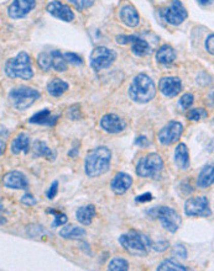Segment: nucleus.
Listing matches in <instances>:
<instances>
[{
	"label": "nucleus",
	"mask_w": 214,
	"mask_h": 271,
	"mask_svg": "<svg viewBox=\"0 0 214 271\" xmlns=\"http://www.w3.org/2000/svg\"><path fill=\"white\" fill-rule=\"evenodd\" d=\"M68 2L72 3L73 7L80 11L87 9V8L93 5V0H68Z\"/></svg>",
	"instance_id": "c9c22d12"
},
{
	"label": "nucleus",
	"mask_w": 214,
	"mask_h": 271,
	"mask_svg": "<svg viewBox=\"0 0 214 271\" xmlns=\"http://www.w3.org/2000/svg\"><path fill=\"white\" fill-rule=\"evenodd\" d=\"M214 174H213V165H205L197 177V186L201 189H207L213 184Z\"/></svg>",
	"instance_id": "393cba45"
},
{
	"label": "nucleus",
	"mask_w": 214,
	"mask_h": 271,
	"mask_svg": "<svg viewBox=\"0 0 214 271\" xmlns=\"http://www.w3.org/2000/svg\"><path fill=\"white\" fill-rule=\"evenodd\" d=\"M97 211H95L94 205H87L83 207H80L76 211V217H77V221L83 225H89L94 219Z\"/></svg>",
	"instance_id": "b1692460"
},
{
	"label": "nucleus",
	"mask_w": 214,
	"mask_h": 271,
	"mask_svg": "<svg viewBox=\"0 0 214 271\" xmlns=\"http://www.w3.org/2000/svg\"><path fill=\"white\" fill-rule=\"evenodd\" d=\"M20 201H21V203H24V205H26V206H33V205H36L35 197H33L31 194H25L24 196L21 197Z\"/></svg>",
	"instance_id": "a19ab883"
},
{
	"label": "nucleus",
	"mask_w": 214,
	"mask_h": 271,
	"mask_svg": "<svg viewBox=\"0 0 214 271\" xmlns=\"http://www.w3.org/2000/svg\"><path fill=\"white\" fill-rule=\"evenodd\" d=\"M156 59L161 64H171L176 59V52L170 44H163L156 53Z\"/></svg>",
	"instance_id": "a878e982"
},
{
	"label": "nucleus",
	"mask_w": 214,
	"mask_h": 271,
	"mask_svg": "<svg viewBox=\"0 0 214 271\" xmlns=\"http://www.w3.org/2000/svg\"><path fill=\"white\" fill-rule=\"evenodd\" d=\"M99 125L100 128H103L104 131L112 134L120 133V132H123L124 129L126 128L125 121L115 114L104 115V116L100 118Z\"/></svg>",
	"instance_id": "ddd939ff"
},
{
	"label": "nucleus",
	"mask_w": 214,
	"mask_h": 271,
	"mask_svg": "<svg viewBox=\"0 0 214 271\" xmlns=\"http://www.w3.org/2000/svg\"><path fill=\"white\" fill-rule=\"evenodd\" d=\"M117 43L119 44H131V51L137 57H145V56L151 55L153 50L151 46L145 41V39L137 37L135 35H120L117 36Z\"/></svg>",
	"instance_id": "9b49d317"
},
{
	"label": "nucleus",
	"mask_w": 214,
	"mask_h": 271,
	"mask_svg": "<svg viewBox=\"0 0 214 271\" xmlns=\"http://www.w3.org/2000/svg\"><path fill=\"white\" fill-rule=\"evenodd\" d=\"M38 66L41 68L42 70L47 72L52 68L51 64V53L50 52H42L38 57Z\"/></svg>",
	"instance_id": "2f4dec72"
},
{
	"label": "nucleus",
	"mask_w": 214,
	"mask_h": 271,
	"mask_svg": "<svg viewBox=\"0 0 214 271\" xmlns=\"http://www.w3.org/2000/svg\"><path fill=\"white\" fill-rule=\"evenodd\" d=\"M133 185V177L126 173H118L113 177L111 188L113 193L117 195L125 194Z\"/></svg>",
	"instance_id": "a211bd4d"
},
{
	"label": "nucleus",
	"mask_w": 214,
	"mask_h": 271,
	"mask_svg": "<svg viewBox=\"0 0 214 271\" xmlns=\"http://www.w3.org/2000/svg\"><path fill=\"white\" fill-rule=\"evenodd\" d=\"M129 269V262L123 258L112 259L108 265V270L111 271H126Z\"/></svg>",
	"instance_id": "7c9ffc66"
},
{
	"label": "nucleus",
	"mask_w": 214,
	"mask_h": 271,
	"mask_svg": "<svg viewBox=\"0 0 214 271\" xmlns=\"http://www.w3.org/2000/svg\"><path fill=\"white\" fill-rule=\"evenodd\" d=\"M69 117H71L72 120H78V118H81V111L75 109V107H71V109H69Z\"/></svg>",
	"instance_id": "37998d69"
},
{
	"label": "nucleus",
	"mask_w": 214,
	"mask_h": 271,
	"mask_svg": "<svg viewBox=\"0 0 214 271\" xmlns=\"http://www.w3.org/2000/svg\"><path fill=\"white\" fill-rule=\"evenodd\" d=\"M2 210H3V203L0 202V211H2Z\"/></svg>",
	"instance_id": "09e8293b"
},
{
	"label": "nucleus",
	"mask_w": 214,
	"mask_h": 271,
	"mask_svg": "<svg viewBox=\"0 0 214 271\" xmlns=\"http://www.w3.org/2000/svg\"><path fill=\"white\" fill-rule=\"evenodd\" d=\"M58 116L57 115L51 114L49 109H44L41 111L36 112L33 116L30 117L29 122L30 123H35V125H46V126H55L56 122H57Z\"/></svg>",
	"instance_id": "aec40b11"
},
{
	"label": "nucleus",
	"mask_w": 214,
	"mask_h": 271,
	"mask_svg": "<svg viewBox=\"0 0 214 271\" xmlns=\"http://www.w3.org/2000/svg\"><path fill=\"white\" fill-rule=\"evenodd\" d=\"M193 101H194L193 94H191V93H186V94H184L181 98H180L179 105L181 106V109L187 110L192 106Z\"/></svg>",
	"instance_id": "f704fd0d"
},
{
	"label": "nucleus",
	"mask_w": 214,
	"mask_h": 271,
	"mask_svg": "<svg viewBox=\"0 0 214 271\" xmlns=\"http://www.w3.org/2000/svg\"><path fill=\"white\" fill-rule=\"evenodd\" d=\"M30 148V138L26 133H19L13 140L10 145V151L13 154L27 153Z\"/></svg>",
	"instance_id": "4be33fe9"
},
{
	"label": "nucleus",
	"mask_w": 214,
	"mask_h": 271,
	"mask_svg": "<svg viewBox=\"0 0 214 271\" xmlns=\"http://www.w3.org/2000/svg\"><path fill=\"white\" fill-rule=\"evenodd\" d=\"M64 59L67 61V63H71V64H75V66H80V64L83 63V61H82V57L81 56L76 55V53H72V52H67L63 55Z\"/></svg>",
	"instance_id": "e433bc0d"
},
{
	"label": "nucleus",
	"mask_w": 214,
	"mask_h": 271,
	"mask_svg": "<svg viewBox=\"0 0 214 271\" xmlns=\"http://www.w3.org/2000/svg\"><path fill=\"white\" fill-rule=\"evenodd\" d=\"M5 74L9 78H19L30 80L33 77L30 56L26 52H19L16 57L10 58L5 63Z\"/></svg>",
	"instance_id": "20e7f679"
},
{
	"label": "nucleus",
	"mask_w": 214,
	"mask_h": 271,
	"mask_svg": "<svg viewBox=\"0 0 214 271\" xmlns=\"http://www.w3.org/2000/svg\"><path fill=\"white\" fill-rule=\"evenodd\" d=\"M129 98L136 104H146L151 101L156 95V86L154 80L149 75L137 74L129 86Z\"/></svg>",
	"instance_id": "7ed1b4c3"
},
{
	"label": "nucleus",
	"mask_w": 214,
	"mask_h": 271,
	"mask_svg": "<svg viewBox=\"0 0 214 271\" xmlns=\"http://www.w3.org/2000/svg\"><path fill=\"white\" fill-rule=\"evenodd\" d=\"M4 183L5 188L8 189H14V190H26L29 188V180L25 176V174H22L21 171L14 170L9 171L4 176Z\"/></svg>",
	"instance_id": "f3484780"
},
{
	"label": "nucleus",
	"mask_w": 214,
	"mask_h": 271,
	"mask_svg": "<svg viewBox=\"0 0 214 271\" xmlns=\"http://www.w3.org/2000/svg\"><path fill=\"white\" fill-rule=\"evenodd\" d=\"M5 148H7V145H5V142H4V141H3L2 138H0V155H2V154H4Z\"/></svg>",
	"instance_id": "a18cd8bd"
},
{
	"label": "nucleus",
	"mask_w": 214,
	"mask_h": 271,
	"mask_svg": "<svg viewBox=\"0 0 214 271\" xmlns=\"http://www.w3.org/2000/svg\"><path fill=\"white\" fill-rule=\"evenodd\" d=\"M119 18L122 20L123 24H125L128 27L137 26L140 21L139 13L130 4H126L122 7V9L119 11Z\"/></svg>",
	"instance_id": "6ab92c4d"
},
{
	"label": "nucleus",
	"mask_w": 214,
	"mask_h": 271,
	"mask_svg": "<svg viewBox=\"0 0 214 271\" xmlns=\"http://www.w3.org/2000/svg\"><path fill=\"white\" fill-rule=\"evenodd\" d=\"M135 143H136V145L140 146V147H146L149 145V141H148V138L144 137V136H140V137L136 138Z\"/></svg>",
	"instance_id": "c03bdc74"
},
{
	"label": "nucleus",
	"mask_w": 214,
	"mask_h": 271,
	"mask_svg": "<svg viewBox=\"0 0 214 271\" xmlns=\"http://www.w3.org/2000/svg\"><path fill=\"white\" fill-rule=\"evenodd\" d=\"M182 133H184V125L181 122H179V121H170L167 125L163 126L160 129L157 138H159V142L161 145L170 146L179 142Z\"/></svg>",
	"instance_id": "1a4fd4ad"
},
{
	"label": "nucleus",
	"mask_w": 214,
	"mask_h": 271,
	"mask_svg": "<svg viewBox=\"0 0 214 271\" xmlns=\"http://www.w3.org/2000/svg\"><path fill=\"white\" fill-rule=\"evenodd\" d=\"M156 270H161V271H186L188 270L185 265L180 264L179 261L174 260V259H166L163 260L161 264L157 266Z\"/></svg>",
	"instance_id": "c756f323"
},
{
	"label": "nucleus",
	"mask_w": 214,
	"mask_h": 271,
	"mask_svg": "<svg viewBox=\"0 0 214 271\" xmlns=\"http://www.w3.org/2000/svg\"><path fill=\"white\" fill-rule=\"evenodd\" d=\"M153 200V195L146 193L144 195H140V196H137L136 199H135V201L136 202H148V201H151Z\"/></svg>",
	"instance_id": "79ce46f5"
},
{
	"label": "nucleus",
	"mask_w": 214,
	"mask_h": 271,
	"mask_svg": "<svg viewBox=\"0 0 214 271\" xmlns=\"http://www.w3.org/2000/svg\"><path fill=\"white\" fill-rule=\"evenodd\" d=\"M120 245L126 253L134 256H146L153 249V242L146 234L131 231L119 237Z\"/></svg>",
	"instance_id": "f03ea898"
},
{
	"label": "nucleus",
	"mask_w": 214,
	"mask_h": 271,
	"mask_svg": "<svg viewBox=\"0 0 214 271\" xmlns=\"http://www.w3.org/2000/svg\"><path fill=\"white\" fill-rule=\"evenodd\" d=\"M199 2V4L201 5H208V4H210V3H212V0H198Z\"/></svg>",
	"instance_id": "49530a36"
},
{
	"label": "nucleus",
	"mask_w": 214,
	"mask_h": 271,
	"mask_svg": "<svg viewBox=\"0 0 214 271\" xmlns=\"http://www.w3.org/2000/svg\"><path fill=\"white\" fill-rule=\"evenodd\" d=\"M40 98V93L30 86H18L14 87L9 93L10 104L16 110H26Z\"/></svg>",
	"instance_id": "0eeeda50"
},
{
	"label": "nucleus",
	"mask_w": 214,
	"mask_h": 271,
	"mask_svg": "<svg viewBox=\"0 0 214 271\" xmlns=\"http://www.w3.org/2000/svg\"><path fill=\"white\" fill-rule=\"evenodd\" d=\"M208 114L204 109L202 107H196V109H191L190 112L187 114L188 120L191 121H199L203 120V118H207Z\"/></svg>",
	"instance_id": "473e14b6"
},
{
	"label": "nucleus",
	"mask_w": 214,
	"mask_h": 271,
	"mask_svg": "<svg viewBox=\"0 0 214 271\" xmlns=\"http://www.w3.org/2000/svg\"><path fill=\"white\" fill-rule=\"evenodd\" d=\"M151 216L157 218L161 223V225L167 232L176 233L179 228L181 227V216L173 208L167 207V206H156L153 210L149 211Z\"/></svg>",
	"instance_id": "423d86ee"
},
{
	"label": "nucleus",
	"mask_w": 214,
	"mask_h": 271,
	"mask_svg": "<svg viewBox=\"0 0 214 271\" xmlns=\"http://www.w3.org/2000/svg\"><path fill=\"white\" fill-rule=\"evenodd\" d=\"M174 163L181 170H187L190 168V153L185 143H180L174 149Z\"/></svg>",
	"instance_id": "412c9836"
},
{
	"label": "nucleus",
	"mask_w": 214,
	"mask_h": 271,
	"mask_svg": "<svg viewBox=\"0 0 214 271\" xmlns=\"http://www.w3.org/2000/svg\"><path fill=\"white\" fill-rule=\"evenodd\" d=\"M112 152L106 147H97L87 154L84 160V171L87 176L97 177L111 169Z\"/></svg>",
	"instance_id": "f257e3e1"
},
{
	"label": "nucleus",
	"mask_w": 214,
	"mask_h": 271,
	"mask_svg": "<svg viewBox=\"0 0 214 271\" xmlns=\"http://www.w3.org/2000/svg\"><path fill=\"white\" fill-rule=\"evenodd\" d=\"M32 155L35 158L44 157V158H46L47 160H51V162H53V160L56 159V155H57V153H56V151H53L52 148H50V147L47 146L45 142L36 141V142L32 145Z\"/></svg>",
	"instance_id": "5701e85b"
},
{
	"label": "nucleus",
	"mask_w": 214,
	"mask_h": 271,
	"mask_svg": "<svg viewBox=\"0 0 214 271\" xmlns=\"http://www.w3.org/2000/svg\"><path fill=\"white\" fill-rule=\"evenodd\" d=\"M60 236L64 239H81L86 236V231L78 225H66L61 230Z\"/></svg>",
	"instance_id": "cd10ccee"
},
{
	"label": "nucleus",
	"mask_w": 214,
	"mask_h": 271,
	"mask_svg": "<svg viewBox=\"0 0 214 271\" xmlns=\"http://www.w3.org/2000/svg\"><path fill=\"white\" fill-rule=\"evenodd\" d=\"M185 213L190 217H208L210 214L209 201L205 196L191 197L185 203Z\"/></svg>",
	"instance_id": "9d476101"
},
{
	"label": "nucleus",
	"mask_w": 214,
	"mask_h": 271,
	"mask_svg": "<svg viewBox=\"0 0 214 271\" xmlns=\"http://www.w3.org/2000/svg\"><path fill=\"white\" fill-rule=\"evenodd\" d=\"M187 10H186L184 4L180 0H172L170 7L166 8L162 13V16L166 20V22L173 25V26L181 25L187 19Z\"/></svg>",
	"instance_id": "f8f14e48"
},
{
	"label": "nucleus",
	"mask_w": 214,
	"mask_h": 271,
	"mask_svg": "<svg viewBox=\"0 0 214 271\" xmlns=\"http://www.w3.org/2000/svg\"><path fill=\"white\" fill-rule=\"evenodd\" d=\"M57 191H58V182L57 180H55V182L52 183L51 186H50L49 191H47V199L49 200H53L56 197V195H57Z\"/></svg>",
	"instance_id": "58836bf2"
},
{
	"label": "nucleus",
	"mask_w": 214,
	"mask_h": 271,
	"mask_svg": "<svg viewBox=\"0 0 214 271\" xmlns=\"http://www.w3.org/2000/svg\"><path fill=\"white\" fill-rule=\"evenodd\" d=\"M51 64L52 68L56 70V72H66L67 68H68V64H67V61L64 59L63 55L60 52V51H51Z\"/></svg>",
	"instance_id": "c85d7f7f"
},
{
	"label": "nucleus",
	"mask_w": 214,
	"mask_h": 271,
	"mask_svg": "<svg viewBox=\"0 0 214 271\" xmlns=\"http://www.w3.org/2000/svg\"><path fill=\"white\" fill-rule=\"evenodd\" d=\"M47 212L52 213L53 216H55V217H53V218H55V221H53V223H52V227L53 228H55V227H60V225L66 224L67 221H68V217H67L64 213L58 212V211L49 210V211H47Z\"/></svg>",
	"instance_id": "72a5a7b5"
},
{
	"label": "nucleus",
	"mask_w": 214,
	"mask_h": 271,
	"mask_svg": "<svg viewBox=\"0 0 214 271\" xmlns=\"http://www.w3.org/2000/svg\"><path fill=\"white\" fill-rule=\"evenodd\" d=\"M163 169V159L157 153H149L140 158L136 164V174L141 177L159 179Z\"/></svg>",
	"instance_id": "39448f33"
},
{
	"label": "nucleus",
	"mask_w": 214,
	"mask_h": 271,
	"mask_svg": "<svg viewBox=\"0 0 214 271\" xmlns=\"http://www.w3.org/2000/svg\"><path fill=\"white\" fill-rule=\"evenodd\" d=\"M159 87L160 92L165 97L173 98L177 97L182 90V81L181 79L177 77H163L162 79H160Z\"/></svg>",
	"instance_id": "dca6fc26"
},
{
	"label": "nucleus",
	"mask_w": 214,
	"mask_h": 271,
	"mask_svg": "<svg viewBox=\"0 0 214 271\" xmlns=\"http://www.w3.org/2000/svg\"><path fill=\"white\" fill-rule=\"evenodd\" d=\"M35 7L36 0H14L8 9V15L15 20L25 18Z\"/></svg>",
	"instance_id": "4468645a"
},
{
	"label": "nucleus",
	"mask_w": 214,
	"mask_h": 271,
	"mask_svg": "<svg viewBox=\"0 0 214 271\" xmlns=\"http://www.w3.org/2000/svg\"><path fill=\"white\" fill-rule=\"evenodd\" d=\"M205 50L210 53V55H214V36L213 33H210L208 36L207 39H205Z\"/></svg>",
	"instance_id": "ea45409f"
},
{
	"label": "nucleus",
	"mask_w": 214,
	"mask_h": 271,
	"mask_svg": "<svg viewBox=\"0 0 214 271\" xmlns=\"http://www.w3.org/2000/svg\"><path fill=\"white\" fill-rule=\"evenodd\" d=\"M68 90V84L60 78H55L47 84V92L52 97H61Z\"/></svg>",
	"instance_id": "bb28decb"
},
{
	"label": "nucleus",
	"mask_w": 214,
	"mask_h": 271,
	"mask_svg": "<svg viewBox=\"0 0 214 271\" xmlns=\"http://www.w3.org/2000/svg\"><path fill=\"white\" fill-rule=\"evenodd\" d=\"M172 253L174 256H180V258H182V259L187 258V249H186L185 245H182V244L174 245Z\"/></svg>",
	"instance_id": "4c0bfd02"
},
{
	"label": "nucleus",
	"mask_w": 214,
	"mask_h": 271,
	"mask_svg": "<svg viewBox=\"0 0 214 271\" xmlns=\"http://www.w3.org/2000/svg\"><path fill=\"white\" fill-rule=\"evenodd\" d=\"M115 59H117V53L114 51L106 49L104 46H99L92 51L89 63L95 72H99V70L111 67Z\"/></svg>",
	"instance_id": "6e6552de"
},
{
	"label": "nucleus",
	"mask_w": 214,
	"mask_h": 271,
	"mask_svg": "<svg viewBox=\"0 0 214 271\" xmlns=\"http://www.w3.org/2000/svg\"><path fill=\"white\" fill-rule=\"evenodd\" d=\"M5 223H7V219L4 217H0V224H5Z\"/></svg>",
	"instance_id": "de8ad7c7"
},
{
	"label": "nucleus",
	"mask_w": 214,
	"mask_h": 271,
	"mask_svg": "<svg viewBox=\"0 0 214 271\" xmlns=\"http://www.w3.org/2000/svg\"><path fill=\"white\" fill-rule=\"evenodd\" d=\"M46 10L47 13L51 14L53 18L60 19L62 21L71 22L75 20V14H73L71 8L64 5L63 3L58 2V0H52L51 3H49Z\"/></svg>",
	"instance_id": "2eb2a0df"
}]
</instances>
